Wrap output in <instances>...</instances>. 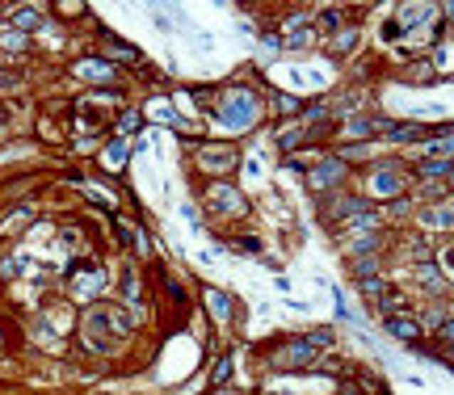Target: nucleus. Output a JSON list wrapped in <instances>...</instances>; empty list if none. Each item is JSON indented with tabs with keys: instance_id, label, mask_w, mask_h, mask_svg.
<instances>
[{
	"instance_id": "nucleus-1",
	"label": "nucleus",
	"mask_w": 454,
	"mask_h": 395,
	"mask_svg": "<svg viewBox=\"0 0 454 395\" xmlns=\"http://www.w3.org/2000/svg\"><path fill=\"white\" fill-rule=\"evenodd\" d=\"M227 118V127L231 131H244V127H253V118H257V97L253 93H240V88H231L223 97V105H219V122Z\"/></svg>"
},
{
	"instance_id": "nucleus-2",
	"label": "nucleus",
	"mask_w": 454,
	"mask_h": 395,
	"mask_svg": "<svg viewBox=\"0 0 454 395\" xmlns=\"http://www.w3.org/2000/svg\"><path fill=\"white\" fill-rule=\"evenodd\" d=\"M278 366H286V370H307L312 362H316V345L303 337V341H290V345H282L278 357H273Z\"/></svg>"
},
{
	"instance_id": "nucleus-3",
	"label": "nucleus",
	"mask_w": 454,
	"mask_h": 395,
	"mask_svg": "<svg viewBox=\"0 0 454 395\" xmlns=\"http://www.w3.org/2000/svg\"><path fill=\"white\" fill-rule=\"evenodd\" d=\"M400 189H404V177H400L396 164H383L379 173L370 177V194H374V198H396Z\"/></svg>"
},
{
	"instance_id": "nucleus-4",
	"label": "nucleus",
	"mask_w": 454,
	"mask_h": 395,
	"mask_svg": "<svg viewBox=\"0 0 454 395\" xmlns=\"http://www.w3.org/2000/svg\"><path fill=\"white\" fill-rule=\"evenodd\" d=\"M345 173H349L345 160H341V156H328L320 169H312V185H316V189H337V185L345 181Z\"/></svg>"
},
{
	"instance_id": "nucleus-5",
	"label": "nucleus",
	"mask_w": 454,
	"mask_h": 395,
	"mask_svg": "<svg viewBox=\"0 0 454 395\" xmlns=\"http://www.w3.org/2000/svg\"><path fill=\"white\" fill-rule=\"evenodd\" d=\"M383 324H387V332H391L396 341H408V345H416V341H421V324H416L412 315H387Z\"/></svg>"
},
{
	"instance_id": "nucleus-6",
	"label": "nucleus",
	"mask_w": 454,
	"mask_h": 395,
	"mask_svg": "<svg viewBox=\"0 0 454 395\" xmlns=\"http://www.w3.org/2000/svg\"><path fill=\"white\" fill-rule=\"evenodd\" d=\"M202 169L231 173V169H236V152H231V147H206V152H202Z\"/></svg>"
},
{
	"instance_id": "nucleus-7",
	"label": "nucleus",
	"mask_w": 454,
	"mask_h": 395,
	"mask_svg": "<svg viewBox=\"0 0 454 395\" xmlns=\"http://www.w3.org/2000/svg\"><path fill=\"white\" fill-rule=\"evenodd\" d=\"M416 278H421V282H425V290H429V295H442V290H446V273H442V269H438V265H421V269H416Z\"/></svg>"
},
{
	"instance_id": "nucleus-8",
	"label": "nucleus",
	"mask_w": 454,
	"mask_h": 395,
	"mask_svg": "<svg viewBox=\"0 0 454 395\" xmlns=\"http://www.w3.org/2000/svg\"><path fill=\"white\" fill-rule=\"evenodd\" d=\"M211 202H215V211H231V215H244V198H240V194H231L227 185L211 194Z\"/></svg>"
},
{
	"instance_id": "nucleus-9",
	"label": "nucleus",
	"mask_w": 454,
	"mask_h": 395,
	"mask_svg": "<svg viewBox=\"0 0 454 395\" xmlns=\"http://www.w3.org/2000/svg\"><path fill=\"white\" fill-rule=\"evenodd\" d=\"M421 219H425V227H438V231H446V227H454V206H433V211H425Z\"/></svg>"
},
{
	"instance_id": "nucleus-10",
	"label": "nucleus",
	"mask_w": 454,
	"mask_h": 395,
	"mask_svg": "<svg viewBox=\"0 0 454 395\" xmlns=\"http://www.w3.org/2000/svg\"><path fill=\"white\" fill-rule=\"evenodd\" d=\"M76 72H80V76H89V80H110V76H114V68H110V63H101V59H85Z\"/></svg>"
},
{
	"instance_id": "nucleus-11",
	"label": "nucleus",
	"mask_w": 454,
	"mask_h": 395,
	"mask_svg": "<svg viewBox=\"0 0 454 395\" xmlns=\"http://www.w3.org/2000/svg\"><path fill=\"white\" fill-rule=\"evenodd\" d=\"M206 303H211V311H215V320H231V303H227V295H219V290H206Z\"/></svg>"
},
{
	"instance_id": "nucleus-12",
	"label": "nucleus",
	"mask_w": 454,
	"mask_h": 395,
	"mask_svg": "<svg viewBox=\"0 0 454 395\" xmlns=\"http://www.w3.org/2000/svg\"><path fill=\"white\" fill-rule=\"evenodd\" d=\"M421 177H450V160H421V169H416Z\"/></svg>"
},
{
	"instance_id": "nucleus-13",
	"label": "nucleus",
	"mask_w": 454,
	"mask_h": 395,
	"mask_svg": "<svg viewBox=\"0 0 454 395\" xmlns=\"http://www.w3.org/2000/svg\"><path fill=\"white\" fill-rule=\"evenodd\" d=\"M38 21H43L38 9H17V13H13V26H17V30H34Z\"/></svg>"
},
{
	"instance_id": "nucleus-14",
	"label": "nucleus",
	"mask_w": 454,
	"mask_h": 395,
	"mask_svg": "<svg viewBox=\"0 0 454 395\" xmlns=\"http://www.w3.org/2000/svg\"><path fill=\"white\" fill-rule=\"evenodd\" d=\"M110 51H105V55H110V59H127V63H135L139 55H135V46H127V43H114V38H110Z\"/></svg>"
},
{
	"instance_id": "nucleus-15",
	"label": "nucleus",
	"mask_w": 454,
	"mask_h": 395,
	"mask_svg": "<svg viewBox=\"0 0 454 395\" xmlns=\"http://www.w3.org/2000/svg\"><path fill=\"white\" fill-rule=\"evenodd\" d=\"M122 164H127V147H122V143H114V147L105 152V169H122Z\"/></svg>"
},
{
	"instance_id": "nucleus-16",
	"label": "nucleus",
	"mask_w": 454,
	"mask_h": 395,
	"mask_svg": "<svg viewBox=\"0 0 454 395\" xmlns=\"http://www.w3.org/2000/svg\"><path fill=\"white\" fill-rule=\"evenodd\" d=\"M26 219H30V215H26V211H13V215H9V219L0 223V231H17V227H26Z\"/></svg>"
},
{
	"instance_id": "nucleus-17",
	"label": "nucleus",
	"mask_w": 454,
	"mask_h": 395,
	"mask_svg": "<svg viewBox=\"0 0 454 395\" xmlns=\"http://www.w3.org/2000/svg\"><path fill=\"white\" fill-rule=\"evenodd\" d=\"M0 46L4 51H26V34H0Z\"/></svg>"
},
{
	"instance_id": "nucleus-18",
	"label": "nucleus",
	"mask_w": 454,
	"mask_h": 395,
	"mask_svg": "<svg viewBox=\"0 0 454 395\" xmlns=\"http://www.w3.org/2000/svg\"><path fill=\"white\" fill-rule=\"evenodd\" d=\"M433 357H442V362L454 366V341H438V353H433Z\"/></svg>"
},
{
	"instance_id": "nucleus-19",
	"label": "nucleus",
	"mask_w": 454,
	"mask_h": 395,
	"mask_svg": "<svg viewBox=\"0 0 454 395\" xmlns=\"http://www.w3.org/2000/svg\"><path fill=\"white\" fill-rule=\"evenodd\" d=\"M227 374H231V362L219 357V362H215V383H227Z\"/></svg>"
},
{
	"instance_id": "nucleus-20",
	"label": "nucleus",
	"mask_w": 454,
	"mask_h": 395,
	"mask_svg": "<svg viewBox=\"0 0 454 395\" xmlns=\"http://www.w3.org/2000/svg\"><path fill=\"white\" fill-rule=\"evenodd\" d=\"M320 26H328V30H332V26H341V9H328V13L320 17Z\"/></svg>"
},
{
	"instance_id": "nucleus-21",
	"label": "nucleus",
	"mask_w": 454,
	"mask_h": 395,
	"mask_svg": "<svg viewBox=\"0 0 454 395\" xmlns=\"http://www.w3.org/2000/svg\"><path fill=\"white\" fill-rule=\"evenodd\" d=\"M421 194H425V198H429V202H433V198H446V185H433V181H429V185H425V189H421Z\"/></svg>"
},
{
	"instance_id": "nucleus-22",
	"label": "nucleus",
	"mask_w": 454,
	"mask_h": 395,
	"mask_svg": "<svg viewBox=\"0 0 454 395\" xmlns=\"http://www.w3.org/2000/svg\"><path fill=\"white\" fill-rule=\"evenodd\" d=\"M278 110H282V114H295V110H299V101H295V97H278Z\"/></svg>"
},
{
	"instance_id": "nucleus-23",
	"label": "nucleus",
	"mask_w": 454,
	"mask_h": 395,
	"mask_svg": "<svg viewBox=\"0 0 454 395\" xmlns=\"http://www.w3.org/2000/svg\"><path fill=\"white\" fill-rule=\"evenodd\" d=\"M438 341H454V315L442 324V328H438Z\"/></svg>"
},
{
	"instance_id": "nucleus-24",
	"label": "nucleus",
	"mask_w": 454,
	"mask_h": 395,
	"mask_svg": "<svg viewBox=\"0 0 454 395\" xmlns=\"http://www.w3.org/2000/svg\"><path fill=\"white\" fill-rule=\"evenodd\" d=\"M139 127V114H122V122H118V131H135Z\"/></svg>"
},
{
	"instance_id": "nucleus-25",
	"label": "nucleus",
	"mask_w": 454,
	"mask_h": 395,
	"mask_svg": "<svg viewBox=\"0 0 454 395\" xmlns=\"http://www.w3.org/2000/svg\"><path fill=\"white\" fill-rule=\"evenodd\" d=\"M354 38H358V34H354V30H345V34H341V38H337V51H345V46L354 43Z\"/></svg>"
},
{
	"instance_id": "nucleus-26",
	"label": "nucleus",
	"mask_w": 454,
	"mask_h": 395,
	"mask_svg": "<svg viewBox=\"0 0 454 395\" xmlns=\"http://www.w3.org/2000/svg\"><path fill=\"white\" fill-rule=\"evenodd\" d=\"M341 395H366V391L358 387V383H345V387H341Z\"/></svg>"
},
{
	"instance_id": "nucleus-27",
	"label": "nucleus",
	"mask_w": 454,
	"mask_h": 395,
	"mask_svg": "<svg viewBox=\"0 0 454 395\" xmlns=\"http://www.w3.org/2000/svg\"><path fill=\"white\" fill-rule=\"evenodd\" d=\"M442 13H446V21H454V4H442Z\"/></svg>"
},
{
	"instance_id": "nucleus-28",
	"label": "nucleus",
	"mask_w": 454,
	"mask_h": 395,
	"mask_svg": "<svg viewBox=\"0 0 454 395\" xmlns=\"http://www.w3.org/2000/svg\"><path fill=\"white\" fill-rule=\"evenodd\" d=\"M4 122H9V110H4V105H0V127H4Z\"/></svg>"
},
{
	"instance_id": "nucleus-29",
	"label": "nucleus",
	"mask_w": 454,
	"mask_h": 395,
	"mask_svg": "<svg viewBox=\"0 0 454 395\" xmlns=\"http://www.w3.org/2000/svg\"><path fill=\"white\" fill-rule=\"evenodd\" d=\"M446 265H450V269H454V248H446Z\"/></svg>"
},
{
	"instance_id": "nucleus-30",
	"label": "nucleus",
	"mask_w": 454,
	"mask_h": 395,
	"mask_svg": "<svg viewBox=\"0 0 454 395\" xmlns=\"http://www.w3.org/2000/svg\"><path fill=\"white\" fill-rule=\"evenodd\" d=\"M446 189H454V164H450V177H446Z\"/></svg>"
}]
</instances>
